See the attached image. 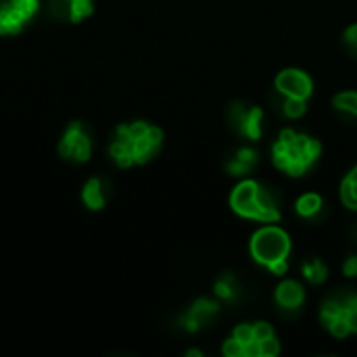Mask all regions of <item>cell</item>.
Segmentation results:
<instances>
[{
  "label": "cell",
  "mask_w": 357,
  "mask_h": 357,
  "mask_svg": "<svg viewBox=\"0 0 357 357\" xmlns=\"http://www.w3.org/2000/svg\"><path fill=\"white\" fill-rule=\"evenodd\" d=\"M345 44H347L354 52H357V25H351V27L345 31Z\"/></svg>",
  "instance_id": "29"
},
{
  "label": "cell",
  "mask_w": 357,
  "mask_h": 357,
  "mask_svg": "<svg viewBox=\"0 0 357 357\" xmlns=\"http://www.w3.org/2000/svg\"><path fill=\"white\" fill-rule=\"evenodd\" d=\"M257 192H259V184L253 182V180H245L241 182L232 197H230V203H232V209L243 215V218H249V220H259L261 222V205L257 201Z\"/></svg>",
  "instance_id": "2"
},
{
  "label": "cell",
  "mask_w": 357,
  "mask_h": 357,
  "mask_svg": "<svg viewBox=\"0 0 357 357\" xmlns=\"http://www.w3.org/2000/svg\"><path fill=\"white\" fill-rule=\"evenodd\" d=\"M343 272H345V276H349V278L357 276V255L347 257V261L343 264Z\"/></svg>",
  "instance_id": "28"
},
{
  "label": "cell",
  "mask_w": 357,
  "mask_h": 357,
  "mask_svg": "<svg viewBox=\"0 0 357 357\" xmlns=\"http://www.w3.org/2000/svg\"><path fill=\"white\" fill-rule=\"evenodd\" d=\"M322 209V199L318 195H303L297 201V213L303 218H314Z\"/></svg>",
  "instance_id": "11"
},
{
  "label": "cell",
  "mask_w": 357,
  "mask_h": 357,
  "mask_svg": "<svg viewBox=\"0 0 357 357\" xmlns=\"http://www.w3.org/2000/svg\"><path fill=\"white\" fill-rule=\"evenodd\" d=\"M23 21H25V17L13 4L0 8V33H15V31H19Z\"/></svg>",
  "instance_id": "8"
},
{
  "label": "cell",
  "mask_w": 357,
  "mask_h": 357,
  "mask_svg": "<svg viewBox=\"0 0 357 357\" xmlns=\"http://www.w3.org/2000/svg\"><path fill=\"white\" fill-rule=\"evenodd\" d=\"M347 180H351V182H356V184H357V167H354V169L349 172V176H347Z\"/></svg>",
  "instance_id": "36"
},
{
  "label": "cell",
  "mask_w": 357,
  "mask_h": 357,
  "mask_svg": "<svg viewBox=\"0 0 357 357\" xmlns=\"http://www.w3.org/2000/svg\"><path fill=\"white\" fill-rule=\"evenodd\" d=\"M303 289L295 280H287L276 289V301L284 310H297L303 303Z\"/></svg>",
  "instance_id": "5"
},
{
  "label": "cell",
  "mask_w": 357,
  "mask_h": 357,
  "mask_svg": "<svg viewBox=\"0 0 357 357\" xmlns=\"http://www.w3.org/2000/svg\"><path fill=\"white\" fill-rule=\"evenodd\" d=\"M259 161V155L253 151V149H241L234 157V161L228 163V172L232 176H243V174H249Z\"/></svg>",
  "instance_id": "6"
},
{
  "label": "cell",
  "mask_w": 357,
  "mask_h": 357,
  "mask_svg": "<svg viewBox=\"0 0 357 357\" xmlns=\"http://www.w3.org/2000/svg\"><path fill=\"white\" fill-rule=\"evenodd\" d=\"M295 149H297L299 159H301V163H303L305 167H310V165L318 159V155H320V142L314 140V138H307V136H299V134H297V138H295Z\"/></svg>",
  "instance_id": "7"
},
{
  "label": "cell",
  "mask_w": 357,
  "mask_h": 357,
  "mask_svg": "<svg viewBox=\"0 0 357 357\" xmlns=\"http://www.w3.org/2000/svg\"><path fill=\"white\" fill-rule=\"evenodd\" d=\"M268 268H270V272H272V274L282 276V274H287L289 264H287V259H280V261H276V264H272V266H268Z\"/></svg>",
  "instance_id": "33"
},
{
  "label": "cell",
  "mask_w": 357,
  "mask_h": 357,
  "mask_svg": "<svg viewBox=\"0 0 357 357\" xmlns=\"http://www.w3.org/2000/svg\"><path fill=\"white\" fill-rule=\"evenodd\" d=\"M146 132H149V126H146V123H142V121H138V123H132V126H130V138H132V140H140V138H144V136H146Z\"/></svg>",
  "instance_id": "27"
},
{
  "label": "cell",
  "mask_w": 357,
  "mask_h": 357,
  "mask_svg": "<svg viewBox=\"0 0 357 357\" xmlns=\"http://www.w3.org/2000/svg\"><path fill=\"white\" fill-rule=\"evenodd\" d=\"M215 293H218V297H222L226 301H232L236 297V293H238L236 278L232 274H226L224 278H220L218 284H215Z\"/></svg>",
  "instance_id": "15"
},
{
  "label": "cell",
  "mask_w": 357,
  "mask_h": 357,
  "mask_svg": "<svg viewBox=\"0 0 357 357\" xmlns=\"http://www.w3.org/2000/svg\"><path fill=\"white\" fill-rule=\"evenodd\" d=\"M146 138L153 142V144H161V140H163V132L159 130V128H149V132H146Z\"/></svg>",
  "instance_id": "32"
},
{
  "label": "cell",
  "mask_w": 357,
  "mask_h": 357,
  "mask_svg": "<svg viewBox=\"0 0 357 357\" xmlns=\"http://www.w3.org/2000/svg\"><path fill=\"white\" fill-rule=\"evenodd\" d=\"M341 199H343V203H345L349 209H357V184L356 182H351V180H347V178H345V182H343V186H341Z\"/></svg>",
  "instance_id": "19"
},
{
  "label": "cell",
  "mask_w": 357,
  "mask_h": 357,
  "mask_svg": "<svg viewBox=\"0 0 357 357\" xmlns=\"http://www.w3.org/2000/svg\"><path fill=\"white\" fill-rule=\"evenodd\" d=\"M128 142H121V140H115L113 144H111V149H109V153H111V157L113 159H117L119 155H123L126 151H128V146H126Z\"/></svg>",
  "instance_id": "31"
},
{
  "label": "cell",
  "mask_w": 357,
  "mask_h": 357,
  "mask_svg": "<svg viewBox=\"0 0 357 357\" xmlns=\"http://www.w3.org/2000/svg\"><path fill=\"white\" fill-rule=\"evenodd\" d=\"M201 357V351H197V349H192V351H188V357Z\"/></svg>",
  "instance_id": "37"
},
{
  "label": "cell",
  "mask_w": 357,
  "mask_h": 357,
  "mask_svg": "<svg viewBox=\"0 0 357 357\" xmlns=\"http://www.w3.org/2000/svg\"><path fill=\"white\" fill-rule=\"evenodd\" d=\"M303 276L314 284H322L326 280V276H328V270L320 259H314V261L303 266Z\"/></svg>",
  "instance_id": "14"
},
{
  "label": "cell",
  "mask_w": 357,
  "mask_h": 357,
  "mask_svg": "<svg viewBox=\"0 0 357 357\" xmlns=\"http://www.w3.org/2000/svg\"><path fill=\"white\" fill-rule=\"evenodd\" d=\"M341 303H343V307H345V310H357V295L356 293L347 295L345 299H341Z\"/></svg>",
  "instance_id": "35"
},
{
  "label": "cell",
  "mask_w": 357,
  "mask_h": 357,
  "mask_svg": "<svg viewBox=\"0 0 357 357\" xmlns=\"http://www.w3.org/2000/svg\"><path fill=\"white\" fill-rule=\"evenodd\" d=\"M261 109L253 107V109H243V105H234L230 111V121L236 126V130L241 134H245L251 140H257L261 136Z\"/></svg>",
  "instance_id": "4"
},
{
  "label": "cell",
  "mask_w": 357,
  "mask_h": 357,
  "mask_svg": "<svg viewBox=\"0 0 357 357\" xmlns=\"http://www.w3.org/2000/svg\"><path fill=\"white\" fill-rule=\"evenodd\" d=\"M280 354V345L274 337L261 341V357H276Z\"/></svg>",
  "instance_id": "26"
},
{
  "label": "cell",
  "mask_w": 357,
  "mask_h": 357,
  "mask_svg": "<svg viewBox=\"0 0 357 357\" xmlns=\"http://www.w3.org/2000/svg\"><path fill=\"white\" fill-rule=\"evenodd\" d=\"M69 8H71V19L79 21L82 17L92 13V0H69Z\"/></svg>",
  "instance_id": "20"
},
{
  "label": "cell",
  "mask_w": 357,
  "mask_h": 357,
  "mask_svg": "<svg viewBox=\"0 0 357 357\" xmlns=\"http://www.w3.org/2000/svg\"><path fill=\"white\" fill-rule=\"evenodd\" d=\"M245 357H261V343L259 341H251L245 345Z\"/></svg>",
  "instance_id": "30"
},
{
  "label": "cell",
  "mask_w": 357,
  "mask_h": 357,
  "mask_svg": "<svg viewBox=\"0 0 357 357\" xmlns=\"http://www.w3.org/2000/svg\"><path fill=\"white\" fill-rule=\"evenodd\" d=\"M276 88L278 92H282L284 96H299V98H307L312 94V79L307 77V73L299 71V69H284L282 73H278L276 77Z\"/></svg>",
  "instance_id": "3"
},
{
  "label": "cell",
  "mask_w": 357,
  "mask_h": 357,
  "mask_svg": "<svg viewBox=\"0 0 357 357\" xmlns=\"http://www.w3.org/2000/svg\"><path fill=\"white\" fill-rule=\"evenodd\" d=\"M222 351H224L226 357H241L245 356V345L241 341H236V339H230V341L224 343V349Z\"/></svg>",
  "instance_id": "23"
},
{
  "label": "cell",
  "mask_w": 357,
  "mask_h": 357,
  "mask_svg": "<svg viewBox=\"0 0 357 357\" xmlns=\"http://www.w3.org/2000/svg\"><path fill=\"white\" fill-rule=\"evenodd\" d=\"M253 335H255V341H266V339H270V337H274V328L268 324V322H259V324H255L253 326Z\"/></svg>",
  "instance_id": "25"
},
{
  "label": "cell",
  "mask_w": 357,
  "mask_h": 357,
  "mask_svg": "<svg viewBox=\"0 0 357 357\" xmlns=\"http://www.w3.org/2000/svg\"><path fill=\"white\" fill-rule=\"evenodd\" d=\"M328 331L333 333V337H337V339H345L351 331H349V324H347V320H345V312H343V316H339L331 326H328Z\"/></svg>",
  "instance_id": "21"
},
{
  "label": "cell",
  "mask_w": 357,
  "mask_h": 357,
  "mask_svg": "<svg viewBox=\"0 0 357 357\" xmlns=\"http://www.w3.org/2000/svg\"><path fill=\"white\" fill-rule=\"evenodd\" d=\"M343 312H345V307H343L341 301L328 299V301H324V305H322V310H320V320H322V324L328 328L339 316H343Z\"/></svg>",
  "instance_id": "12"
},
{
  "label": "cell",
  "mask_w": 357,
  "mask_h": 357,
  "mask_svg": "<svg viewBox=\"0 0 357 357\" xmlns=\"http://www.w3.org/2000/svg\"><path fill=\"white\" fill-rule=\"evenodd\" d=\"M71 157L77 159V161H88V159H90V140H88V136H86L84 132L75 138Z\"/></svg>",
  "instance_id": "17"
},
{
  "label": "cell",
  "mask_w": 357,
  "mask_h": 357,
  "mask_svg": "<svg viewBox=\"0 0 357 357\" xmlns=\"http://www.w3.org/2000/svg\"><path fill=\"white\" fill-rule=\"evenodd\" d=\"M218 303L215 301H209V299H199L197 303H195V307L190 310V314L199 320V324L203 326L205 322H209L215 314H218Z\"/></svg>",
  "instance_id": "10"
},
{
  "label": "cell",
  "mask_w": 357,
  "mask_h": 357,
  "mask_svg": "<svg viewBox=\"0 0 357 357\" xmlns=\"http://www.w3.org/2000/svg\"><path fill=\"white\" fill-rule=\"evenodd\" d=\"M345 320L349 324V331L357 333V310H345Z\"/></svg>",
  "instance_id": "34"
},
{
  "label": "cell",
  "mask_w": 357,
  "mask_h": 357,
  "mask_svg": "<svg viewBox=\"0 0 357 357\" xmlns=\"http://www.w3.org/2000/svg\"><path fill=\"white\" fill-rule=\"evenodd\" d=\"M234 339H236V341H241L243 345L251 343V341L255 339V335H253V326H249V324H241V326H236V328H234Z\"/></svg>",
  "instance_id": "24"
},
{
  "label": "cell",
  "mask_w": 357,
  "mask_h": 357,
  "mask_svg": "<svg viewBox=\"0 0 357 357\" xmlns=\"http://www.w3.org/2000/svg\"><path fill=\"white\" fill-rule=\"evenodd\" d=\"M289 251H291V241L287 232L274 226L261 228L251 241V253L255 261L264 266H272L280 259H287Z\"/></svg>",
  "instance_id": "1"
},
{
  "label": "cell",
  "mask_w": 357,
  "mask_h": 357,
  "mask_svg": "<svg viewBox=\"0 0 357 357\" xmlns=\"http://www.w3.org/2000/svg\"><path fill=\"white\" fill-rule=\"evenodd\" d=\"M157 151H159V146L153 144L146 136L140 138V140H134V159H136V163H146Z\"/></svg>",
  "instance_id": "13"
},
{
  "label": "cell",
  "mask_w": 357,
  "mask_h": 357,
  "mask_svg": "<svg viewBox=\"0 0 357 357\" xmlns=\"http://www.w3.org/2000/svg\"><path fill=\"white\" fill-rule=\"evenodd\" d=\"M10 4L27 19V17H31L33 13H36V8H38V0H10Z\"/></svg>",
  "instance_id": "22"
},
{
  "label": "cell",
  "mask_w": 357,
  "mask_h": 357,
  "mask_svg": "<svg viewBox=\"0 0 357 357\" xmlns=\"http://www.w3.org/2000/svg\"><path fill=\"white\" fill-rule=\"evenodd\" d=\"M305 113V98L287 96L284 98V115L287 117H301Z\"/></svg>",
  "instance_id": "18"
},
{
  "label": "cell",
  "mask_w": 357,
  "mask_h": 357,
  "mask_svg": "<svg viewBox=\"0 0 357 357\" xmlns=\"http://www.w3.org/2000/svg\"><path fill=\"white\" fill-rule=\"evenodd\" d=\"M335 107H337L339 111H345V113L357 115V92H343V94H337V96H335Z\"/></svg>",
  "instance_id": "16"
},
{
  "label": "cell",
  "mask_w": 357,
  "mask_h": 357,
  "mask_svg": "<svg viewBox=\"0 0 357 357\" xmlns=\"http://www.w3.org/2000/svg\"><path fill=\"white\" fill-rule=\"evenodd\" d=\"M84 201L90 209H100L105 205V195H102V184L100 180H90L84 188Z\"/></svg>",
  "instance_id": "9"
}]
</instances>
